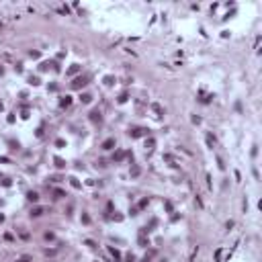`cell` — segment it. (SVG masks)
<instances>
[{
	"instance_id": "484cf974",
	"label": "cell",
	"mask_w": 262,
	"mask_h": 262,
	"mask_svg": "<svg viewBox=\"0 0 262 262\" xmlns=\"http://www.w3.org/2000/svg\"><path fill=\"white\" fill-rule=\"evenodd\" d=\"M164 209L168 211V213H174V205H172L170 201H166V203H164Z\"/></svg>"
},
{
	"instance_id": "44dd1931",
	"label": "cell",
	"mask_w": 262,
	"mask_h": 262,
	"mask_svg": "<svg viewBox=\"0 0 262 262\" xmlns=\"http://www.w3.org/2000/svg\"><path fill=\"white\" fill-rule=\"evenodd\" d=\"M29 84H33V86H39V84H41L39 76H29Z\"/></svg>"
},
{
	"instance_id": "277c9868",
	"label": "cell",
	"mask_w": 262,
	"mask_h": 262,
	"mask_svg": "<svg viewBox=\"0 0 262 262\" xmlns=\"http://www.w3.org/2000/svg\"><path fill=\"white\" fill-rule=\"evenodd\" d=\"M137 244H139L141 248H148V246H150V237H148L146 233L139 231V235H137Z\"/></svg>"
},
{
	"instance_id": "52a82bcc",
	"label": "cell",
	"mask_w": 262,
	"mask_h": 262,
	"mask_svg": "<svg viewBox=\"0 0 262 262\" xmlns=\"http://www.w3.org/2000/svg\"><path fill=\"white\" fill-rule=\"evenodd\" d=\"M152 111L156 113V117H162V115H164V109H162V105H158V103H152Z\"/></svg>"
},
{
	"instance_id": "ba28073f",
	"label": "cell",
	"mask_w": 262,
	"mask_h": 262,
	"mask_svg": "<svg viewBox=\"0 0 262 262\" xmlns=\"http://www.w3.org/2000/svg\"><path fill=\"white\" fill-rule=\"evenodd\" d=\"M129 174H131V178H137V176L141 174V168L133 164V166H131V170H129Z\"/></svg>"
},
{
	"instance_id": "8d00e7d4",
	"label": "cell",
	"mask_w": 262,
	"mask_h": 262,
	"mask_svg": "<svg viewBox=\"0 0 262 262\" xmlns=\"http://www.w3.org/2000/svg\"><path fill=\"white\" fill-rule=\"evenodd\" d=\"M86 246H90V248H96V244H94L92 240H86Z\"/></svg>"
},
{
	"instance_id": "30bf717a",
	"label": "cell",
	"mask_w": 262,
	"mask_h": 262,
	"mask_svg": "<svg viewBox=\"0 0 262 262\" xmlns=\"http://www.w3.org/2000/svg\"><path fill=\"white\" fill-rule=\"evenodd\" d=\"M109 252H111V256H113V258H115L117 262H119V260H121V252H119L117 248H113V246H111V248H109Z\"/></svg>"
},
{
	"instance_id": "7402d4cb",
	"label": "cell",
	"mask_w": 262,
	"mask_h": 262,
	"mask_svg": "<svg viewBox=\"0 0 262 262\" xmlns=\"http://www.w3.org/2000/svg\"><path fill=\"white\" fill-rule=\"evenodd\" d=\"M154 146H156V139H154V137H148V139H146V148H148V150H152Z\"/></svg>"
},
{
	"instance_id": "e575fe53",
	"label": "cell",
	"mask_w": 262,
	"mask_h": 262,
	"mask_svg": "<svg viewBox=\"0 0 262 262\" xmlns=\"http://www.w3.org/2000/svg\"><path fill=\"white\" fill-rule=\"evenodd\" d=\"M82 223H86V225H88V223H90V217H88V215H86V213H84V215H82Z\"/></svg>"
},
{
	"instance_id": "6da1fadb",
	"label": "cell",
	"mask_w": 262,
	"mask_h": 262,
	"mask_svg": "<svg viewBox=\"0 0 262 262\" xmlns=\"http://www.w3.org/2000/svg\"><path fill=\"white\" fill-rule=\"evenodd\" d=\"M129 135H131L133 139H137V137L150 135V129H146V127H135V129H131V131H129Z\"/></svg>"
},
{
	"instance_id": "ab89813d",
	"label": "cell",
	"mask_w": 262,
	"mask_h": 262,
	"mask_svg": "<svg viewBox=\"0 0 262 262\" xmlns=\"http://www.w3.org/2000/svg\"><path fill=\"white\" fill-rule=\"evenodd\" d=\"M2 221H4V215H2V213H0V223H2Z\"/></svg>"
},
{
	"instance_id": "9a60e30c",
	"label": "cell",
	"mask_w": 262,
	"mask_h": 262,
	"mask_svg": "<svg viewBox=\"0 0 262 262\" xmlns=\"http://www.w3.org/2000/svg\"><path fill=\"white\" fill-rule=\"evenodd\" d=\"M117 101L121 103V105H123V103H127V101H129V92H121V94H119V99H117Z\"/></svg>"
},
{
	"instance_id": "ac0fdd59",
	"label": "cell",
	"mask_w": 262,
	"mask_h": 262,
	"mask_svg": "<svg viewBox=\"0 0 262 262\" xmlns=\"http://www.w3.org/2000/svg\"><path fill=\"white\" fill-rule=\"evenodd\" d=\"M80 101H82L84 105H88V103L92 101V94H88V92H84V94H82V96H80Z\"/></svg>"
},
{
	"instance_id": "4fadbf2b",
	"label": "cell",
	"mask_w": 262,
	"mask_h": 262,
	"mask_svg": "<svg viewBox=\"0 0 262 262\" xmlns=\"http://www.w3.org/2000/svg\"><path fill=\"white\" fill-rule=\"evenodd\" d=\"M29 215H31V217H39V215H43V207H35V209H31Z\"/></svg>"
},
{
	"instance_id": "e0dca14e",
	"label": "cell",
	"mask_w": 262,
	"mask_h": 262,
	"mask_svg": "<svg viewBox=\"0 0 262 262\" xmlns=\"http://www.w3.org/2000/svg\"><path fill=\"white\" fill-rule=\"evenodd\" d=\"M125 156H127V154H125V152H121V150H119V152H117V154H115V156H113V160H115V162H121V160H123V158H125Z\"/></svg>"
},
{
	"instance_id": "5b68a950",
	"label": "cell",
	"mask_w": 262,
	"mask_h": 262,
	"mask_svg": "<svg viewBox=\"0 0 262 262\" xmlns=\"http://www.w3.org/2000/svg\"><path fill=\"white\" fill-rule=\"evenodd\" d=\"M115 146H117L115 137H109V139H105V141H103V146H101V148H103V150H113Z\"/></svg>"
},
{
	"instance_id": "d590c367",
	"label": "cell",
	"mask_w": 262,
	"mask_h": 262,
	"mask_svg": "<svg viewBox=\"0 0 262 262\" xmlns=\"http://www.w3.org/2000/svg\"><path fill=\"white\" fill-rule=\"evenodd\" d=\"M29 55H31L33 60H37V57H39V51H29Z\"/></svg>"
},
{
	"instance_id": "cb8c5ba5",
	"label": "cell",
	"mask_w": 262,
	"mask_h": 262,
	"mask_svg": "<svg viewBox=\"0 0 262 262\" xmlns=\"http://www.w3.org/2000/svg\"><path fill=\"white\" fill-rule=\"evenodd\" d=\"M14 262H33V258H31V256H27V254H25V256H18V258H16V260H14Z\"/></svg>"
},
{
	"instance_id": "74e56055",
	"label": "cell",
	"mask_w": 262,
	"mask_h": 262,
	"mask_svg": "<svg viewBox=\"0 0 262 262\" xmlns=\"http://www.w3.org/2000/svg\"><path fill=\"white\" fill-rule=\"evenodd\" d=\"M37 137H43V125H41V127L37 129Z\"/></svg>"
},
{
	"instance_id": "7a4b0ae2",
	"label": "cell",
	"mask_w": 262,
	"mask_h": 262,
	"mask_svg": "<svg viewBox=\"0 0 262 262\" xmlns=\"http://www.w3.org/2000/svg\"><path fill=\"white\" fill-rule=\"evenodd\" d=\"M90 121H92L94 125H101V123H103V115H101V111H99V109L90 111Z\"/></svg>"
},
{
	"instance_id": "8fae6325",
	"label": "cell",
	"mask_w": 262,
	"mask_h": 262,
	"mask_svg": "<svg viewBox=\"0 0 262 262\" xmlns=\"http://www.w3.org/2000/svg\"><path fill=\"white\" fill-rule=\"evenodd\" d=\"M27 199H29L31 203H37V201H39V195L35 193V190H29V193H27Z\"/></svg>"
},
{
	"instance_id": "f546056e",
	"label": "cell",
	"mask_w": 262,
	"mask_h": 262,
	"mask_svg": "<svg viewBox=\"0 0 262 262\" xmlns=\"http://www.w3.org/2000/svg\"><path fill=\"white\" fill-rule=\"evenodd\" d=\"M55 148H66V139H55Z\"/></svg>"
},
{
	"instance_id": "83f0119b",
	"label": "cell",
	"mask_w": 262,
	"mask_h": 262,
	"mask_svg": "<svg viewBox=\"0 0 262 262\" xmlns=\"http://www.w3.org/2000/svg\"><path fill=\"white\" fill-rule=\"evenodd\" d=\"M207 146L213 150V146H215V137H213V135H207Z\"/></svg>"
},
{
	"instance_id": "f1b7e54d",
	"label": "cell",
	"mask_w": 262,
	"mask_h": 262,
	"mask_svg": "<svg viewBox=\"0 0 262 262\" xmlns=\"http://www.w3.org/2000/svg\"><path fill=\"white\" fill-rule=\"evenodd\" d=\"M103 82H105L107 86H113V84H115V78H113V76H105V80H103Z\"/></svg>"
},
{
	"instance_id": "4316f807",
	"label": "cell",
	"mask_w": 262,
	"mask_h": 262,
	"mask_svg": "<svg viewBox=\"0 0 262 262\" xmlns=\"http://www.w3.org/2000/svg\"><path fill=\"white\" fill-rule=\"evenodd\" d=\"M70 184H72L74 188H82V184H80V180H78V178H70Z\"/></svg>"
},
{
	"instance_id": "7c38bea8",
	"label": "cell",
	"mask_w": 262,
	"mask_h": 262,
	"mask_svg": "<svg viewBox=\"0 0 262 262\" xmlns=\"http://www.w3.org/2000/svg\"><path fill=\"white\" fill-rule=\"evenodd\" d=\"M49 68H53V62H41V66H39L41 72H47Z\"/></svg>"
},
{
	"instance_id": "9c48e42d",
	"label": "cell",
	"mask_w": 262,
	"mask_h": 262,
	"mask_svg": "<svg viewBox=\"0 0 262 262\" xmlns=\"http://www.w3.org/2000/svg\"><path fill=\"white\" fill-rule=\"evenodd\" d=\"M70 105H72V96H64V99L60 101V107H62V109H66V107H70Z\"/></svg>"
},
{
	"instance_id": "d6a6232c",
	"label": "cell",
	"mask_w": 262,
	"mask_h": 262,
	"mask_svg": "<svg viewBox=\"0 0 262 262\" xmlns=\"http://www.w3.org/2000/svg\"><path fill=\"white\" fill-rule=\"evenodd\" d=\"M125 262H135V256H133V254H127V256H125Z\"/></svg>"
},
{
	"instance_id": "d6986e66",
	"label": "cell",
	"mask_w": 262,
	"mask_h": 262,
	"mask_svg": "<svg viewBox=\"0 0 262 262\" xmlns=\"http://www.w3.org/2000/svg\"><path fill=\"white\" fill-rule=\"evenodd\" d=\"M53 195H55V199H64V197H68L62 188H53Z\"/></svg>"
},
{
	"instance_id": "5bb4252c",
	"label": "cell",
	"mask_w": 262,
	"mask_h": 262,
	"mask_svg": "<svg viewBox=\"0 0 262 262\" xmlns=\"http://www.w3.org/2000/svg\"><path fill=\"white\" fill-rule=\"evenodd\" d=\"M154 256H156V250H150L144 258H141V262H152V258H154Z\"/></svg>"
},
{
	"instance_id": "1f68e13d",
	"label": "cell",
	"mask_w": 262,
	"mask_h": 262,
	"mask_svg": "<svg viewBox=\"0 0 262 262\" xmlns=\"http://www.w3.org/2000/svg\"><path fill=\"white\" fill-rule=\"evenodd\" d=\"M18 235H21V240H29V237H31V235H29V233H27V231H21V233H18Z\"/></svg>"
},
{
	"instance_id": "3957f363",
	"label": "cell",
	"mask_w": 262,
	"mask_h": 262,
	"mask_svg": "<svg viewBox=\"0 0 262 262\" xmlns=\"http://www.w3.org/2000/svg\"><path fill=\"white\" fill-rule=\"evenodd\" d=\"M86 84H88V76H80V78H76V80L72 82V88L78 90V88H84Z\"/></svg>"
},
{
	"instance_id": "4dcf8cb0",
	"label": "cell",
	"mask_w": 262,
	"mask_h": 262,
	"mask_svg": "<svg viewBox=\"0 0 262 262\" xmlns=\"http://www.w3.org/2000/svg\"><path fill=\"white\" fill-rule=\"evenodd\" d=\"M29 117H31L29 109H23V113H21V119H29Z\"/></svg>"
},
{
	"instance_id": "ffe728a7",
	"label": "cell",
	"mask_w": 262,
	"mask_h": 262,
	"mask_svg": "<svg viewBox=\"0 0 262 262\" xmlns=\"http://www.w3.org/2000/svg\"><path fill=\"white\" fill-rule=\"evenodd\" d=\"M78 72H80V66H78V64H74L72 68L68 70V74H70V76H74V74H78Z\"/></svg>"
},
{
	"instance_id": "8992f818",
	"label": "cell",
	"mask_w": 262,
	"mask_h": 262,
	"mask_svg": "<svg viewBox=\"0 0 262 262\" xmlns=\"http://www.w3.org/2000/svg\"><path fill=\"white\" fill-rule=\"evenodd\" d=\"M53 164H55V168H57V170H64V168H66V160H64V158H60V156H55V158H53Z\"/></svg>"
},
{
	"instance_id": "f35d334b",
	"label": "cell",
	"mask_w": 262,
	"mask_h": 262,
	"mask_svg": "<svg viewBox=\"0 0 262 262\" xmlns=\"http://www.w3.org/2000/svg\"><path fill=\"white\" fill-rule=\"evenodd\" d=\"M2 186H10V180L8 178H2Z\"/></svg>"
},
{
	"instance_id": "603a6c76",
	"label": "cell",
	"mask_w": 262,
	"mask_h": 262,
	"mask_svg": "<svg viewBox=\"0 0 262 262\" xmlns=\"http://www.w3.org/2000/svg\"><path fill=\"white\" fill-rule=\"evenodd\" d=\"M148 205H150V199L146 197V199H141V201H139V205H137V209H146Z\"/></svg>"
},
{
	"instance_id": "836d02e7",
	"label": "cell",
	"mask_w": 262,
	"mask_h": 262,
	"mask_svg": "<svg viewBox=\"0 0 262 262\" xmlns=\"http://www.w3.org/2000/svg\"><path fill=\"white\" fill-rule=\"evenodd\" d=\"M217 166H219V168H221V170H223V168H225V164H223V160H221V158H219V156H217Z\"/></svg>"
},
{
	"instance_id": "2e32d148",
	"label": "cell",
	"mask_w": 262,
	"mask_h": 262,
	"mask_svg": "<svg viewBox=\"0 0 262 262\" xmlns=\"http://www.w3.org/2000/svg\"><path fill=\"white\" fill-rule=\"evenodd\" d=\"M215 262H223V250L221 248L215 250Z\"/></svg>"
},
{
	"instance_id": "d4e9b609",
	"label": "cell",
	"mask_w": 262,
	"mask_h": 262,
	"mask_svg": "<svg viewBox=\"0 0 262 262\" xmlns=\"http://www.w3.org/2000/svg\"><path fill=\"white\" fill-rule=\"evenodd\" d=\"M8 148H10V150H18L21 146H18V141H14V139H8Z\"/></svg>"
}]
</instances>
